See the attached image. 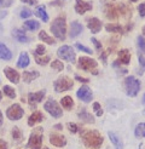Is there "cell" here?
Wrapping results in <instances>:
<instances>
[{"instance_id":"6da1fadb","label":"cell","mask_w":145,"mask_h":149,"mask_svg":"<svg viewBox=\"0 0 145 149\" xmlns=\"http://www.w3.org/2000/svg\"><path fill=\"white\" fill-rule=\"evenodd\" d=\"M82 142L87 148L99 149L103 144V137L97 130H90L82 135Z\"/></svg>"},{"instance_id":"7a4b0ae2","label":"cell","mask_w":145,"mask_h":149,"mask_svg":"<svg viewBox=\"0 0 145 149\" xmlns=\"http://www.w3.org/2000/svg\"><path fill=\"white\" fill-rule=\"evenodd\" d=\"M104 12H105V16L109 19H117L120 16H122V15H127V16H129V10L127 9V6H125L123 4L113 5V4L105 3Z\"/></svg>"},{"instance_id":"3957f363","label":"cell","mask_w":145,"mask_h":149,"mask_svg":"<svg viewBox=\"0 0 145 149\" xmlns=\"http://www.w3.org/2000/svg\"><path fill=\"white\" fill-rule=\"evenodd\" d=\"M51 32L58 40H65V33H67V23H65V17H57L52 24H51Z\"/></svg>"},{"instance_id":"277c9868","label":"cell","mask_w":145,"mask_h":149,"mask_svg":"<svg viewBox=\"0 0 145 149\" xmlns=\"http://www.w3.org/2000/svg\"><path fill=\"white\" fill-rule=\"evenodd\" d=\"M125 90L126 93L130 97H135L138 92L140 91V81L135 79L134 77H127L125 79Z\"/></svg>"},{"instance_id":"5b68a950","label":"cell","mask_w":145,"mask_h":149,"mask_svg":"<svg viewBox=\"0 0 145 149\" xmlns=\"http://www.w3.org/2000/svg\"><path fill=\"white\" fill-rule=\"evenodd\" d=\"M42 132L44 129L38 127V129H34V131L32 132L30 137H29L28 141V144L27 148H30V149H42Z\"/></svg>"},{"instance_id":"8992f818","label":"cell","mask_w":145,"mask_h":149,"mask_svg":"<svg viewBox=\"0 0 145 149\" xmlns=\"http://www.w3.org/2000/svg\"><path fill=\"white\" fill-rule=\"evenodd\" d=\"M97 62L94 61L93 58H90V57H80L79 58V63H77V65H79V68L80 69H82V70H85V72H91V73H93L94 75H97L98 74V72H97Z\"/></svg>"},{"instance_id":"52a82bcc","label":"cell","mask_w":145,"mask_h":149,"mask_svg":"<svg viewBox=\"0 0 145 149\" xmlns=\"http://www.w3.org/2000/svg\"><path fill=\"white\" fill-rule=\"evenodd\" d=\"M53 86H55V91L61 93V92L68 91V90H70V88H72L74 83H72V80L69 79L68 77H61L55 81Z\"/></svg>"},{"instance_id":"ba28073f","label":"cell","mask_w":145,"mask_h":149,"mask_svg":"<svg viewBox=\"0 0 145 149\" xmlns=\"http://www.w3.org/2000/svg\"><path fill=\"white\" fill-rule=\"evenodd\" d=\"M57 56L59 58H62V59H64V61L70 62V63H74L75 59H76V55H75L74 50H72V47L67 46V45L61 46L59 49H58Z\"/></svg>"},{"instance_id":"9c48e42d","label":"cell","mask_w":145,"mask_h":149,"mask_svg":"<svg viewBox=\"0 0 145 149\" xmlns=\"http://www.w3.org/2000/svg\"><path fill=\"white\" fill-rule=\"evenodd\" d=\"M44 108H45V110L47 111L51 116H53V118H61L62 114H63V110L61 109L59 104H58L55 100H48L45 103Z\"/></svg>"},{"instance_id":"30bf717a","label":"cell","mask_w":145,"mask_h":149,"mask_svg":"<svg viewBox=\"0 0 145 149\" xmlns=\"http://www.w3.org/2000/svg\"><path fill=\"white\" fill-rule=\"evenodd\" d=\"M24 115V110L22 109V107L19 104L14 103L12 106H10L6 110V116L10 119V120L14 121V120H19V119Z\"/></svg>"},{"instance_id":"8fae6325","label":"cell","mask_w":145,"mask_h":149,"mask_svg":"<svg viewBox=\"0 0 145 149\" xmlns=\"http://www.w3.org/2000/svg\"><path fill=\"white\" fill-rule=\"evenodd\" d=\"M76 96H77V98H80V100H81L82 102H85V103H88V102H91V101H92L93 93H92L91 88H90L88 86L84 85V86H81V87H80L79 90H77Z\"/></svg>"},{"instance_id":"7c38bea8","label":"cell","mask_w":145,"mask_h":149,"mask_svg":"<svg viewBox=\"0 0 145 149\" xmlns=\"http://www.w3.org/2000/svg\"><path fill=\"white\" fill-rule=\"evenodd\" d=\"M45 95H46V90H41L39 92L29 93L28 95V103H29V106H30L32 108H36V104L42 101V98L45 97Z\"/></svg>"},{"instance_id":"4fadbf2b","label":"cell","mask_w":145,"mask_h":149,"mask_svg":"<svg viewBox=\"0 0 145 149\" xmlns=\"http://www.w3.org/2000/svg\"><path fill=\"white\" fill-rule=\"evenodd\" d=\"M76 4H75V11L79 15H84L87 11H91L92 10V3L88 1H85V0H75Z\"/></svg>"},{"instance_id":"5bb4252c","label":"cell","mask_w":145,"mask_h":149,"mask_svg":"<svg viewBox=\"0 0 145 149\" xmlns=\"http://www.w3.org/2000/svg\"><path fill=\"white\" fill-rule=\"evenodd\" d=\"M50 143L56 147H64L67 144V139L64 136L58 135V133H51L50 135Z\"/></svg>"},{"instance_id":"9a60e30c","label":"cell","mask_w":145,"mask_h":149,"mask_svg":"<svg viewBox=\"0 0 145 149\" xmlns=\"http://www.w3.org/2000/svg\"><path fill=\"white\" fill-rule=\"evenodd\" d=\"M4 73H5L6 78L9 79L11 83H13V84H18L19 83V74H18V72H16L14 69L10 68V67H5Z\"/></svg>"},{"instance_id":"2e32d148","label":"cell","mask_w":145,"mask_h":149,"mask_svg":"<svg viewBox=\"0 0 145 149\" xmlns=\"http://www.w3.org/2000/svg\"><path fill=\"white\" fill-rule=\"evenodd\" d=\"M82 31H84V27H82L81 23H79L77 21L71 22V24H70V32H69L70 38H76V36H79L80 34L82 33Z\"/></svg>"},{"instance_id":"e0dca14e","label":"cell","mask_w":145,"mask_h":149,"mask_svg":"<svg viewBox=\"0 0 145 149\" xmlns=\"http://www.w3.org/2000/svg\"><path fill=\"white\" fill-rule=\"evenodd\" d=\"M87 27L90 28V31L92 33H99L100 32V29H102V22L96 18V17H93V18H90L88 21H87Z\"/></svg>"},{"instance_id":"ac0fdd59","label":"cell","mask_w":145,"mask_h":149,"mask_svg":"<svg viewBox=\"0 0 145 149\" xmlns=\"http://www.w3.org/2000/svg\"><path fill=\"white\" fill-rule=\"evenodd\" d=\"M44 115H42V113L41 111H39V110H36V111H34V113L29 116V119H28V125L29 126H33L34 125H36V124H39V123H41L42 120H44Z\"/></svg>"},{"instance_id":"d6986e66","label":"cell","mask_w":145,"mask_h":149,"mask_svg":"<svg viewBox=\"0 0 145 149\" xmlns=\"http://www.w3.org/2000/svg\"><path fill=\"white\" fill-rule=\"evenodd\" d=\"M108 136L113 142V144L115 146V149H123V142H122V139L119 137V135H116V133L113 132V131H109Z\"/></svg>"},{"instance_id":"ffe728a7","label":"cell","mask_w":145,"mask_h":149,"mask_svg":"<svg viewBox=\"0 0 145 149\" xmlns=\"http://www.w3.org/2000/svg\"><path fill=\"white\" fill-rule=\"evenodd\" d=\"M117 55H119L117 62H119L120 64H128V63H129V61H130V54H129V51H128L127 49L119 51Z\"/></svg>"},{"instance_id":"44dd1931","label":"cell","mask_w":145,"mask_h":149,"mask_svg":"<svg viewBox=\"0 0 145 149\" xmlns=\"http://www.w3.org/2000/svg\"><path fill=\"white\" fill-rule=\"evenodd\" d=\"M39 72L38 70H29V72H23V74H22V77H23V81L24 83H27V84H29V83H32V81L34 80V79H36V78H39Z\"/></svg>"},{"instance_id":"7402d4cb","label":"cell","mask_w":145,"mask_h":149,"mask_svg":"<svg viewBox=\"0 0 145 149\" xmlns=\"http://www.w3.org/2000/svg\"><path fill=\"white\" fill-rule=\"evenodd\" d=\"M77 116H79L80 120L84 121V123H87V124H93V123H94V118H93L92 114H90L86 109H82V110L77 114Z\"/></svg>"},{"instance_id":"603a6c76","label":"cell","mask_w":145,"mask_h":149,"mask_svg":"<svg viewBox=\"0 0 145 149\" xmlns=\"http://www.w3.org/2000/svg\"><path fill=\"white\" fill-rule=\"evenodd\" d=\"M29 56H28V54L27 52H22L21 54V56H19V58H18V62H17V67L18 68H22V69H24V68H27V67L29 65Z\"/></svg>"},{"instance_id":"cb8c5ba5","label":"cell","mask_w":145,"mask_h":149,"mask_svg":"<svg viewBox=\"0 0 145 149\" xmlns=\"http://www.w3.org/2000/svg\"><path fill=\"white\" fill-rule=\"evenodd\" d=\"M0 58L1 59H5V61H10L12 58V54L11 51L5 46V44L0 42Z\"/></svg>"},{"instance_id":"d4e9b609","label":"cell","mask_w":145,"mask_h":149,"mask_svg":"<svg viewBox=\"0 0 145 149\" xmlns=\"http://www.w3.org/2000/svg\"><path fill=\"white\" fill-rule=\"evenodd\" d=\"M12 35H13V38L19 42H28L29 41L28 36L24 34V32L19 31V29H14V31L12 32Z\"/></svg>"},{"instance_id":"484cf974","label":"cell","mask_w":145,"mask_h":149,"mask_svg":"<svg viewBox=\"0 0 145 149\" xmlns=\"http://www.w3.org/2000/svg\"><path fill=\"white\" fill-rule=\"evenodd\" d=\"M35 15H36V16H38L39 18H41L44 22H47V21H48V16H47V13H46V7L44 6V5L36 7Z\"/></svg>"},{"instance_id":"4316f807","label":"cell","mask_w":145,"mask_h":149,"mask_svg":"<svg viewBox=\"0 0 145 149\" xmlns=\"http://www.w3.org/2000/svg\"><path fill=\"white\" fill-rule=\"evenodd\" d=\"M39 39H40L41 41H44V42L48 44V45H53V44H56L55 39L51 38V36H50L45 31H41V32L39 33Z\"/></svg>"},{"instance_id":"83f0119b","label":"cell","mask_w":145,"mask_h":149,"mask_svg":"<svg viewBox=\"0 0 145 149\" xmlns=\"http://www.w3.org/2000/svg\"><path fill=\"white\" fill-rule=\"evenodd\" d=\"M105 29L108 32L111 33H120V34H125V29H123L120 24H108L105 27Z\"/></svg>"},{"instance_id":"f1b7e54d","label":"cell","mask_w":145,"mask_h":149,"mask_svg":"<svg viewBox=\"0 0 145 149\" xmlns=\"http://www.w3.org/2000/svg\"><path fill=\"white\" fill-rule=\"evenodd\" d=\"M40 28V23L38 21H27L24 22V29L27 31H36Z\"/></svg>"},{"instance_id":"f546056e","label":"cell","mask_w":145,"mask_h":149,"mask_svg":"<svg viewBox=\"0 0 145 149\" xmlns=\"http://www.w3.org/2000/svg\"><path fill=\"white\" fill-rule=\"evenodd\" d=\"M61 104H62V107L64 108V109H71L72 108V106H74V102H72V98L71 97H69V96H65V97H63L62 100H61Z\"/></svg>"},{"instance_id":"4dcf8cb0","label":"cell","mask_w":145,"mask_h":149,"mask_svg":"<svg viewBox=\"0 0 145 149\" xmlns=\"http://www.w3.org/2000/svg\"><path fill=\"white\" fill-rule=\"evenodd\" d=\"M134 135L138 138L145 137V123H140L139 125H137V127L134 130Z\"/></svg>"},{"instance_id":"1f68e13d","label":"cell","mask_w":145,"mask_h":149,"mask_svg":"<svg viewBox=\"0 0 145 149\" xmlns=\"http://www.w3.org/2000/svg\"><path fill=\"white\" fill-rule=\"evenodd\" d=\"M34 55V54H33ZM34 58H35V62L40 64V65H46L48 62H50V56H45V57H40L38 55H34Z\"/></svg>"},{"instance_id":"d6a6232c","label":"cell","mask_w":145,"mask_h":149,"mask_svg":"<svg viewBox=\"0 0 145 149\" xmlns=\"http://www.w3.org/2000/svg\"><path fill=\"white\" fill-rule=\"evenodd\" d=\"M3 91H4V93L7 96V97H10V98H14V97H16V91H14L11 86L5 85L3 87Z\"/></svg>"},{"instance_id":"836d02e7","label":"cell","mask_w":145,"mask_h":149,"mask_svg":"<svg viewBox=\"0 0 145 149\" xmlns=\"http://www.w3.org/2000/svg\"><path fill=\"white\" fill-rule=\"evenodd\" d=\"M12 137H13V139H16L17 142H21L22 138H23V133H22V131L18 127H13L12 129Z\"/></svg>"},{"instance_id":"e575fe53","label":"cell","mask_w":145,"mask_h":149,"mask_svg":"<svg viewBox=\"0 0 145 149\" xmlns=\"http://www.w3.org/2000/svg\"><path fill=\"white\" fill-rule=\"evenodd\" d=\"M51 67H52L53 69H56L57 72H62L64 69V64H63V62L59 61V59H55V61L51 63Z\"/></svg>"},{"instance_id":"d590c367","label":"cell","mask_w":145,"mask_h":149,"mask_svg":"<svg viewBox=\"0 0 145 149\" xmlns=\"http://www.w3.org/2000/svg\"><path fill=\"white\" fill-rule=\"evenodd\" d=\"M45 51H46V49H45V46L44 45H38L36 46V50L33 52L34 55H38V56H44V54H45Z\"/></svg>"},{"instance_id":"8d00e7d4","label":"cell","mask_w":145,"mask_h":149,"mask_svg":"<svg viewBox=\"0 0 145 149\" xmlns=\"http://www.w3.org/2000/svg\"><path fill=\"white\" fill-rule=\"evenodd\" d=\"M32 11L29 10V9H22L21 10V13H19V16L22 17V18H28V17H30L32 16Z\"/></svg>"},{"instance_id":"74e56055","label":"cell","mask_w":145,"mask_h":149,"mask_svg":"<svg viewBox=\"0 0 145 149\" xmlns=\"http://www.w3.org/2000/svg\"><path fill=\"white\" fill-rule=\"evenodd\" d=\"M93 109L96 110L97 116H102V115H103V110H102V107H100V104H99L98 102L93 103Z\"/></svg>"},{"instance_id":"f35d334b","label":"cell","mask_w":145,"mask_h":149,"mask_svg":"<svg viewBox=\"0 0 145 149\" xmlns=\"http://www.w3.org/2000/svg\"><path fill=\"white\" fill-rule=\"evenodd\" d=\"M137 41H138V46H139L140 50L145 54V39L143 38V36H138Z\"/></svg>"},{"instance_id":"ab89813d","label":"cell","mask_w":145,"mask_h":149,"mask_svg":"<svg viewBox=\"0 0 145 149\" xmlns=\"http://www.w3.org/2000/svg\"><path fill=\"white\" fill-rule=\"evenodd\" d=\"M68 129H69V131H70L71 133H76V132L79 131V126H77L76 124L69 123V124H68Z\"/></svg>"},{"instance_id":"60d3db41","label":"cell","mask_w":145,"mask_h":149,"mask_svg":"<svg viewBox=\"0 0 145 149\" xmlns=\"http://www.w3.org/2000/svg\"><path fill=\"white\" fill-rule=\"evenodd\" d=\"M76 49H79V50H81V51H84V52H86V54H88V55H91L92 54V50H90L88 47H86V46H84V45H81V44H76Z\"/></svg>"},{"instance_id":"b9f144b4","label":"cell","mask_w":145,"mask_h":149,"mask_svg":"<svg viewBox=\"0 0 145 149\" xmlns=\"http://www.w3.org/2000/svg\"><path fill=\"white\" fill-rule=\"evenodd\" d=\"M138 11H139V15L142 17H145V3L139 5V7H138Z\"/></svg>"},{"instance_id":"7bdbcfd3","label":"cell","mask_w":145,"mask_h":149,"mask_svg":"<svg viewBox=\"0 0 145 149\" xmlns=\"http://www.w3.org/2000/svg\"><path fill=\"white\" fill-rule=\"evenodd\" d=\"M91 41L93 42V45L96 46V49H97V50H102V44H100L96 38H92V39H91Z\"/></svg>"},{"instance_id":"ee69618b","label":"cell","mask_w":145,"mask_h":149,"mask_svg":"<svg viewBox=\"0 0 145 149\" xmlns=\"http://www.w3.org/2000/svg\"><path fill=\"white\" fill-rule=\"evenodd\" d=\"M138 61H139V64L143 67V69L145 70V58L139 54V56H138Z\"/></svg>"},{"instance_id":"f6af8a7d","label":"cell","mask_w":145,"mask_h":149,"mask_svg":"<svg viewBox=\"0 0 145 149\" xmlns=\"http://www.w3.org/2000/svg\"><path fill=\"white\" fill-rule=\"evenodd\" d=\"M75 79H76L77 81H80V83H88V81H90L87 78H81V77H79V75H76Z\"/></svg>"},{"instance_id":"bcb514c9","label":"cell","mask_w":145,"mask_h":149,"mask_svg":"<svg viewBox=\"0 0 145 149\" xmlns=\"http://www.w3.org/2000/svg\"><path fill=\"white\" fill-rule=\"evenodd\" d=\"M64 1H65V0H55V1H52V3H51V5H57V6H62Z\"/></svg>"},{"instance_id":"7dc6e473","label":"cell","mask_w":145,"mask_h":149,"mask_svg":"<svg viewBox=\"0 0 145 149\" xmlns=\"http://www.w3.org/2000/svg\"><path fill=\"white\" fill-rule=\"evenodd\" d=\"M0 149H7V143L3 139H0Z\"/></svg>"},{"instance_id":"c3c4849f","label":"cell","mask_w":145,"mask_h":149,"mask_svg":"<svg viewBox=\"0 0 145 149\" xmlns=\"http://www.w3.org/2000/svg\"><path fill=\"white\" fill-rule=\"evenodd\" d=\"M23 3L26 4H30V5H35L36 4V0H22Z\"/></svg>"},{"instance_id":"681fc988","label":"cell","mask_w":145,"mask_h":149,"mask_svg":"<svg viewBox=\"0 0 145 149\" xmlns=\"http://www.w3.org/2000/svg\"><path fill=\"white\" fill-rule=\"evenodd\" d=\"M6 13H7L6 11H3V12H0V18H4V17L6 16Z\"/></svg>"},{"instance_id":"f907efd6","label":"cell","mask_w":145,"mask_h":149,"mask_svg":"<svg viewBox=\"0 0 145 149\" xmlns=\"http://www.w3.org/2000/svg\"><path fill=\"white\" fill-rule=\"evenodd\" d=\"M55 129H57V130H62V129H63V126H62V125H56V126H55Z\"/></svg>"},{"instance_id":"816d5d0a","label":"cell","mask_w":145,"mask_h":149,"mask_svg":"<svg viewBox=\"0 0 145 149\" xmlns=\"http://www.w3.org/2000/svg\"><path fill=\"white\" fill-rule=\"evenodd\" d=\"M3 125V114H1V111H0V126Z\"/></svg>"},{"instance_id":"f5cc1de1","label":"cell","mask_w":145,"mask_h":149,"mask_svg":"<svg viewBox=\"0 0 145 149\" xmlns=\"http://www.w3.org/2000/svg\"><path fill=\"white\" fill-rule=\"evenodd\" d=\"M143 103L145 104V93H144V96H143Z\"/></svg>"},{"instance_id":"db71d44e","label":"cell","mask_w":145,"mask_h":149,"mask_svg":"<svg viewBox=\"0 0 145 149\" xmlns=\"http://www.w3.org/2000/svg\"><path fill=\"white\" fill-rule=\"evenodd\" d=\"M3 3H4V1H3V0H0V6H1V5H3Z\"/></svg>"},{"instance_id":"11a10c76","label":"cell","mask_w":145,"mask_h":149,"mask_svg":"<svg viewBox=\"0 0 145 149\" xmlns=\"http://www.w3.org/2000/svg\"><path fill=\"white\" fill-rule=\"evenodd\" d=\"M143 33H144V35H145V27L143 28Z\"/></svg>"},{"instance_id":"9f6ffc18","label":"cell","mask_w":145,"mask_h":149,"mask_svg":"<svg viewBox=\"0 0 145 149\" xmlns=\"http://www.w3.org/2000/svg\"><path fill=\"white\" fill-rule=\"evenodd\" d=\"M1 31H3V28H1V26H0V33H1Z\"/></svg>"},{"instance_id":"6f0895ef","label":"cell","mask_w":145,"mask_h":149,"mask_svg":"<svg viewBox=\"0 0 145 149\" xmlns=\"http://www.w3.org/2000/svg\"><path fill=\"white\" fill-rule=\"evenodd\" d=\"M130 1H133V3H134V1H138V0H130Z\"/></svg>"},{"instance_id":"680465c9","label":"cell","mask_w":145,"mask_h":149,"mask_svg":"<svg viewBox=\"0 0 145 149\" xmlns=\"http://www.w3.org/2000/svg\"><path fill=\"white\" fill-rule=\"evenodd\" d=\"M44 149H50V148H47V147H44Z\"/></svg>"},{"instance_id":"91938a15","label":"cell","mask_w":145,"mask_h":149,"mask_svg":"<svg viewBox=\"0 0 145 149\" xmlns=\"http://www.w3.org/2000/svg\"><path fill=\"white\" fill-rule=\"evenodd\" d=\"M0 100H1V92H0Z\"/></svg>"},{"instance_id":"94428289","label":"cell","mask_w":145,"mask_h":149,"mask_svg":"<svg viewBox=\"0 0 145 149\" xmlns=\"http://www.w3.org/2000/svg\"><path fill=\"white\" fill-rule=\"evenodd\" d=\"M144 113H145V110H144Z\"/></svg>"}]
</instances>
